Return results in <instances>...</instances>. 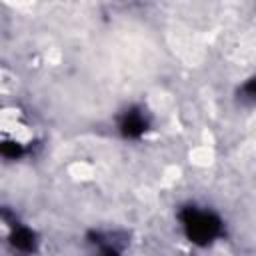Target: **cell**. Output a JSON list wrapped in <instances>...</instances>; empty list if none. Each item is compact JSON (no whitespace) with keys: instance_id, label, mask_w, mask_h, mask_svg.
<instances>
[{"instance_id":"cell-1","label":"cell","mask_w":256,"mask_h":256,"mask_svg":"<svg viewBox=\"0 0 256 256\" xmlns=\"http://www.w3.org/2000/svg\"><path fill=\"white\" fill-rule=\"evenodd\" d=\"M186 228H188L190 238H194V240H208L216 232L214 220L202 212H190V216L186 220Z\"/></svg>"}]
</instances>
